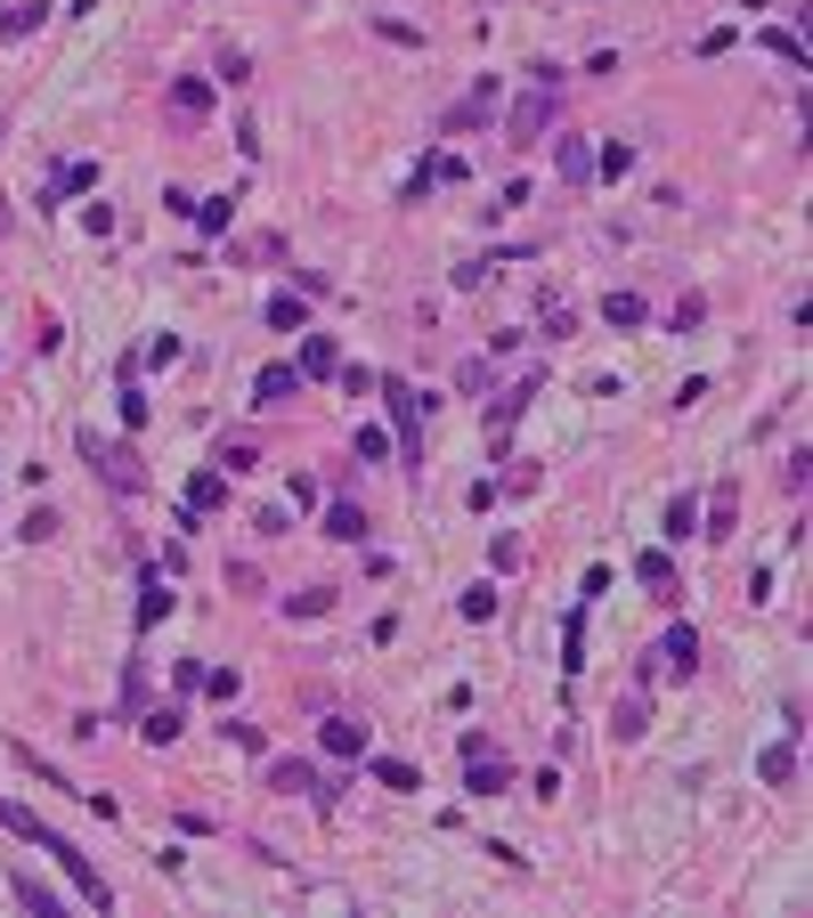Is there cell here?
<instances>
[{"label": "cell", "instance_id": "1", "mask_svg": "<svg viewBox=\"0 0 813 918\" xmlns=\"http://www.w3.org/2000/svg\"><path fill=\"white\" fill-rule=\"evenodd\" d=\"M561 81H570V74H561L553 57H537V66H529V90L496 114V139H505V147H537V139H553V122H561Z\"/></svg>", "mask_w": 813, "mask_h": 918}, {"label": "cell", "instance_id": "2", "mask_svg": "<svg viewBox=\"0 0 813 918\" xmlns=\"http://www.w3.org/2000/svg\"><path fill=\"white\" fill-rule=\"evenodd\" d=\"M383 399H391V423H399V464L424 472V414H431V399L415 383H399V374H383Z\"/></svg>", "mask_w": 813, "mask_h": 918}, {"label": "cell", "instance_id": "3", "mask_svg": "<svg viewBox=\"0 0 813 918\" xmlns=\"http://www.w3.org/2000/svg\"><path fill=\"white\" fill-rule=\"evenodd\" d=\"M41 853H50V862H57V870H66V878L81 886V903H90V910H114V886L98 878V862H90V853H81L74 838H57V829H50V838H41Z\"/></svg>", "mask_w": 813, "mask_h": 918}, {"label": "cell", "instance_id": "4", "mask_svg": "<svg viewBox=\"0 0 813 918\" xmlns=\"http://www.w3.org/2000/svg\"><path fill=\"white\" fill-rule=\"evenodd\" d=\"M74 447L90 455V472L107 479V488H122V496H139V488H147V472H139V455H131V447H107V440H98V431H81Z\"/></svg>", "mask_w": 813, "mask_h": 918}, {"label": "cell", "instance_id": "5", "mask_svg": "<svg viewBox=\"0 0 813 918\" xmlns=\"http://www.w3.org/2000/svg\"><path fill=\"white\" fill-rule=\"evenodd\" d=\"M496 98H505V81H496V74H481V81H472V98H455V107L440 114V139L488 131V122H496Z\"/></svg>", "mask_w": 813, "mask_h": 918}, {"label": "cell", "instance_id": "6", "mask_svg": "<svg viewBox=\"0 0 813 918\" xmlns=\"http://www.w3.org/2000/svg\"><path fill=\"white\" fill-rule=\"evenodd\" d=\"M651 659H659V675H700V626L675 618V626L651 642Z\"/></svg>", "mask_w": 813, "mask_h": 918}, {"label": "cell", "instance_id": "7", "mask_svg": "<svg viewBox=\"0 0 813 918\" xmlns=\"http://www.w3.org/2000/svg\"><path fill=\"white\" fill-rule=\"evenodd\" d=\"M537 390H546V374H520V383L505 390V399L488 407V447H496V455H505V440H513V423H520V414H529V399H537Z\"/></svg>", "mask_w": 813, "mask_h": 918}, {"label": "cell", "instance_id": "8", "mask_svg": "<svg viewBox=\"0 0 813 918\" xmlns=\"http://www.w3.org/2000/svg\"><path fill=\"white\" fill-rule=\"evenodd\" d=\"M268 788H277V797H318V805H333V781L318 764H301V756H277L268 764Z\"/></svg>", "mask_w": 813, "mask_h": 918}, {"label": "cell", "instance_id": "9", "mask_svg": "<svg viewBox=\"0 0 813 918\" xmlns=\"http://www.w3.org/2000/svg\"><path fill=\"white\" fill-rule=\"evenodd\" d=\"M318 748H326V756H342V764H359L366 756V723L359 716H326L318 723Z\"/></svg>", "mask_w": 813, "mask_h": 918}, {"label": "cell", "instance_id": "10", "mask_svg": "<svg viewBox=\"0 0 813 918\" xmlns=\"http://www.w3.org/2000/svg\"><path fill=\"white\" fill-rule=\"evenodd\" d=\"M740 529V479H716V496H707V545H724V537Z\"/></svg>", "mask_w": 813, "mask_h": 918}, {"label": "cell", "instance_id": "11", "mask_svg": "<svg viewBox=\"0 0 813 918\" xmlns=\"http://www.w3.org/2000/svg\"><path fill=\"white\" fill-rule=\"evenodd\" d=\"M294 374H301V383H326V374H342V350H333V333H301Z\"/></svg>", "mask_w": 813, "mask_h": 918}, {"label": "cell", "instance_id": "12", "mask_svg": "<svg viewBox=\"0 0 813 918\" xmlns=\"http://www.w3.org/2000/svg\"><path fill=\"white\" fill-rule=\"evenodd\" d=\"M553 172H561V187H586V179H594V147L561 131V139H553Z\"/></svg>", "mask_w": 813, "mask_h": 918}, {"label": "cell", "instance_id": "13", "mask_svg": "<svg viewBox=\"0 0 813 918\" xmlns=\"http://www.w3.org/2000/svg\"><path fill=\"white\" fill-rule=\"evenodd\" d=\"M505 788H513V772L496 756H464V797H505Z\"/></svg>", "mask_w": 813, "mask_h": 918}, {"label": "cell", "instance_id": "14", "mask_svg": "<svg viewBox=\"0 0 813 918\" xmlns=\"http://www.w3.org/2000/svg\"><path fill=\"white\" fill-rule=\"evenodd\" d=\"M602 318H611L618 333H642V325H651V301H642V294H627V285H618V294H602Z\"/></svg>", "mask_w": 813, "mask_h": 918}, {"label": "cell", "instance_id": "15", "mask_svg": "<svg viewBox=\"0 0 813 918\" xmlns=\"http://www.w3.org/2000/svg\"><path fill=\"white\" fill-rule=\"evenodd\" d=\"M326 537H333V545H366V512L350 505V496H333V505H326Z\"/></svg>", "mask_w": 813, "mask_h": 918}, {"label": "cell", "instance_id": "16", "mask_svg": "<svg viewBox=\"0 0 813 918\" xmlns=\"http://www.w3.org/2000/svg\"><path fill=\"white\" fill-rule=\"evenodd\" d=\"M187 220H196L204 236H228V228H237V196H196V203H187Z\"/></svg>", "mask_w": 813, "mask_h": 918}, {"label": "cell", "instance_id": "17", "mask_svg": "<svg viewBox=\"0 0 813 918\" xmlns=\"http://www.w3.org/2000/svg\"><path fill=\"white\" fill-rule=\"evenodd\" d=\"M757 781H765V788H789V781H798V732H789L781 748H765V756H757Z\"/></svg>", "mask_w": 813, "mask_h": 918}, {"label": "cell", "instance_id": "18", "mask_svg": "<svg viewBox=\"0 0 813 918\" xmlns=\"http://www.w3.org/2000/svg\"><path fill=\"white\" fill-rule=\"evenodd\" d=\"M81 187H98V163H66V172H50V179H41V203H66V196H81Z\"/></svg>", "mask_w": 813, "mask_h": 918}, {"label": "cell", "instance_id": "19", "mask_svg": "<svg viewBox=\"0 0 813 918\" xmlns=\"http://www.w3.org/2000/svg\"><path fill=\"white\" fill-rule=\"evenodd\" d=\"M50 25V0H17V9H0V41H25Z\"/></svg>", "mask_w": 813, "mask_h": 918}, {"label": "cell", "instance_id": "20", "mask_svg": "<svg viewBox=\"0 0 813 918\" xmlns=\"http://www.w3.org/2000/svg\"><path fill=\"white\" fill-rule=\"evenodd\" d=\"M172 114L179 122H204V114H212V81H196V74L172 81Z\"/></svg>", "mask_w": 813, "mask_h": 918}, {"label": "cell", "instance_id": "21", "mask_svg": "<svg viewBox=\"0 0 813 918\" xmlns=\"http://www.w3.org/2000/svg\"><path fill=\"white\" fill-rule=\"evenodd\" d=\"M294 390H301V374H294V366H261V374H253V399H261V407H285Z\"/></svg>", "mask_w": 813, "mask_h": 918}, {"label": "cell", "instance_id": "22", "mask_svg": "<svg viewBox=\"0 0 813 918\" xmlns=\"http://www.w3.org/2000/svg\"><path fill=\"white\" fill-rule=\"evenodd\" d=\"M0 829H9V838H25V845L50 838V821H41L33 805H17V797H0Z\"/></svg>", "mask_w": 813, "mask_h": 918}, {"label": "cell", "instance_id": "23", "mask_svg": "<svg viewBox=\"0 0 813 918\" xmlns=\"http://www.w3.org/2000/svg\"><path fill=\"white\" fill-rule=\"evenodd\" d=\"M163 618H172V586L147 569V577H139V626H163Z\"/></svg>", "mask_w": 813, "mask_h": 918}, {"label": "cell", "instance_id": "24", "mask_svg": "<svg viewBox=\"0 0 813 918\" xmlns=\"http://www.w3.org/2000/svg\"><path fill=\"white\" fill-rule=\"evenodd\" d=\"M642 723H651V699H642V692H627V699L611 707V732L618 740H642Z\"/></svg>", "mask_w": 813, "mask_h": 918}, {"label": "cell", "instance_id": "25", "mask_svg": "<svg viewBox=\"0 0 813 918\" xmlns=\"http://www.w3.org/2000/svg\"><path fill=\"white\" fill-rule=\"evenodd\" d=\"M228 505V479L220 472H196V479H187V512H220Z\"/></svg>", "mask_w": 813, "mask_h": 918}, {"label": "cell", "instance_id": "26", "mask_svg": "<svg viewBox=\"0 0 813 918\" xmlns=\"http://www.w3.org/2000/svg\"><path fill=\"white\" fill-rule=\"evenodd\" d=\"M635 577H642L651 594H667V601H675V561H667V553H635Z\"/></svg>", "mask_w": 813, "mask_h": 918}, {"label": "cell", "instance_id": "27", "mask_svg": "<svg viewBox=\"0 0 813 918\" xmlns=\"http://www.w3.org/2000/svg\"><path fill=\"white\" fill-rule=\"evenodd\" d=\"M537 325H546L553 342H561V333H578V309L561 301V294H546V301H537Z\"/></svg>", "mask_w": 813, "mask_h": 918}, {"label": "cell", "instance_id": "28", "mask_svg": "<svg viewBox=\"0 0 813 918\" xmlns=\"http://www.w3.org/2000/svg\"><path fill=\"white\" fill-rule=\"evenodd\" d=\"M333 610V586H301V594H285V618H326Z\"/></svg>", "mask_w": 813, "mask_h": 918}, {"label": "cell", "instance_id": "29", "mask_svg": "<svg viewBox=\"0 0 813 918\" xmlns=\"http://www.w3.org/2000/svg\"><path fill=\"white\" fill-rule=\"evenodd\" d=\"M627 172H635V147H627V139H611V147L594 155V179H627Z\"/></svg>", "mask_w": 813, "mask_h": 918}, {"label": "cell", "instance_id": "30", "mask_svg": "<svg viewBox=\"0 0 813 918\" xmlns=\"http://www.w3.org/2000/svg\"><path fill=\"white\" fill-rule=\"evenodd\" d=\"M374 781L383 788H424V772H415L407 756H374Z\"/></svg>", "mask_w": 813, "mask_h": 918}, {"label": "cell", "instance_id": "31", "mask_svg": "<svg viewBox=\"0 0 813 918\" xmlns=\"http://www.w3.org/2000/svg\"><path fill=\"white\" fill-rule=\"evenodd\" d=\"M757 41H765V49H773V57H789V66H805V41L789 33V25H757Z\"/></svg>", "mask_w": 813, "mask_h": 918}, {"label": "cell", "instance_id": "32", "mask_svg": "<svg viewBox=\"0 0 813 918\" xmlns=\"http://www.w3.org/2000/svg\"><path fill=\"white\" fill-rule=\"evenodd\" d=\"M17 903H25L33 918H57V894L41 886V878H25V870H17Z\"/></svg>", "mask_w": 813, "mask_h": 918}, {"label": "cell", "instance_id": "33", "mask_svg": "<svg viewBox=\"0 0 813 918\" xmlns=\"http://www.w3.org/2000/svg\"><path fill=\"white\" fill-rule=\"evenodd\" d=\"M268 325H277V333L309 325V301H301V294H277V301H268Z\"/></svg>", "mask_w": 813, "mask_h": 918}, {"label": "cell", "instance_id": "34", "mask_svg": "<svg viewBox=\"0 0 813 918\" xmlns=\"http://www.w3.org/2000/svg\"><path fill=\"white\" fill-rule=\"evenodd\" d=\"M667 537H675V545H683V537H700V505H692V496L667 505Z\"/></svg>", "mask_w": 813, "mask_h": 918}, {"label": "cell", "instance_id": "35", "mask_svg": "<svg viewBox=\"0 0 813 918\" xmlns=\"http://www.w3.org/2000/svg\"><path fill=\"white\" fill-rule=\"evenodd\" d=\"M179 723H187V716H179V699H172V707H155V716H147V740H155V748H172V740H179Z\"/></svg>", "mask_w": 813, "mask_h": 918}, {"label": "cell", "instance_id": "36", "mask_svg": "<svg viewBox=\"0 0 813 918\" xmlns=\"http://www.w3.org/2000/svg\"><path fill=\"white\" fill-rule=\"evenodd\" d=\"M455 610H464L472 626H488V618H496V586H464V601H455Z\"/></svg>", "mask_w": 813, "mask_h": 918}, {"label": "cell", "instance_id": "37", "mask_svg": "<svg viewBox=\"0 0 813 918\" xmlns=\"http://www.w3.org/2000/svg\"><path fill=\"white\" fill-rule=\"evenodd\" d=\"M253 464H261L253 440H228V447H220V472H253Z\"/></svg>", "mask_w": 813, "mask_h": 918}, {"label": "cell", "instance_id": "38", "mask_svg": "<svg viewBox=\"0 0 813 918\" xmlns=\"http://www.w3.org/2000/svg\"><path fill=\"white\" fill-rule=\"evenodd\" d=\"M17 537H33V545H50V537H57V512H50V505H33V512H25V529H17Z\"/></svg>", "mask_w": 813, "mask_h": 918}, {"label": "cell", "instance_id": "39", "mask_svg": "<svg viewBox=\"0 0 813 918\" xmlns=\"http://www.w3.org/2000/svg\"><path fill=\"white\" fill-rule=\"evenodd\" d=\"M187 692H204V659H179L172 666V699H187Z\"/></svg>", "mask_w": 813, "mask_h": 918}, {"label": "cell", "instance_id": "40", "mask_svg": "<svg viewBox=\"0 0 813 918\" xmlns=\"http://www.w3.org/2000/svg\"><path fill=\"white\" fill-rule=\"evenodd\" d=\"M700 318H707V301H700V294H683V301H675V318H667V325H675V333H700Z\"/></svg>", "mask_w": 813, "mask_h": 918}, {"label": "cell", "instance_id": "41", "mask_svg": "<svg viewBox=\"0 0 813 918\" xmlns=\"http://www.w3.org/2000/svg\"><path fill=\"white\" fill-rule=\"evenodd\" d=\"M237 683H244L237 666H204V692H212V699H237Z\"/></svg>", "mask_w": 813, "mask_h": 918}, {"label": "cell", "instance_id": "42", "mask_svg": "<svg viewBox=\"0 0 813 918\" xmlns=\"http://www.w3.org/2000/svg\"><path fill=\"white\" fill-rule=\"evenodd\" d=\"M359 455H366V464H391V431L366 423V431H359Z\"/></svg>", "mask_w": 813, "mask_h": 918}, {"label": "cell", "instance_id": "43", "mask_svg": "<svg viewBox=\"0 0 813 918\" xmlns=\"http://www.w3.org/2000/svg\"><path fill=\"white\" fill-rule=\"evenodd\" d=\"M228 594H261V569H253V561H228Z\"/></svg>", "mask_w": 813, "mask_h": 918}]
</instances>
